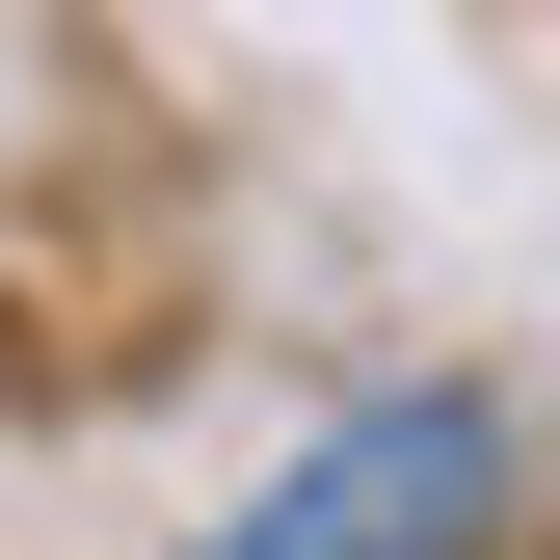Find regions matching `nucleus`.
<instances>
[{
    "mask_svg": "<svg viewBox=\"0 0 560 560\" xmlns=\"http://www.w3.org/2000/svg\"><path fill=\"white\" fill-rule=\"evenodd\" d=\"M454 534H480V400H374L241 560H454Z\"/></svg>",
    "mask_w": 560,
    "mask_h": 560,
    "instance_id": "1",
    "label": "nucleus"
}]
</instances>
